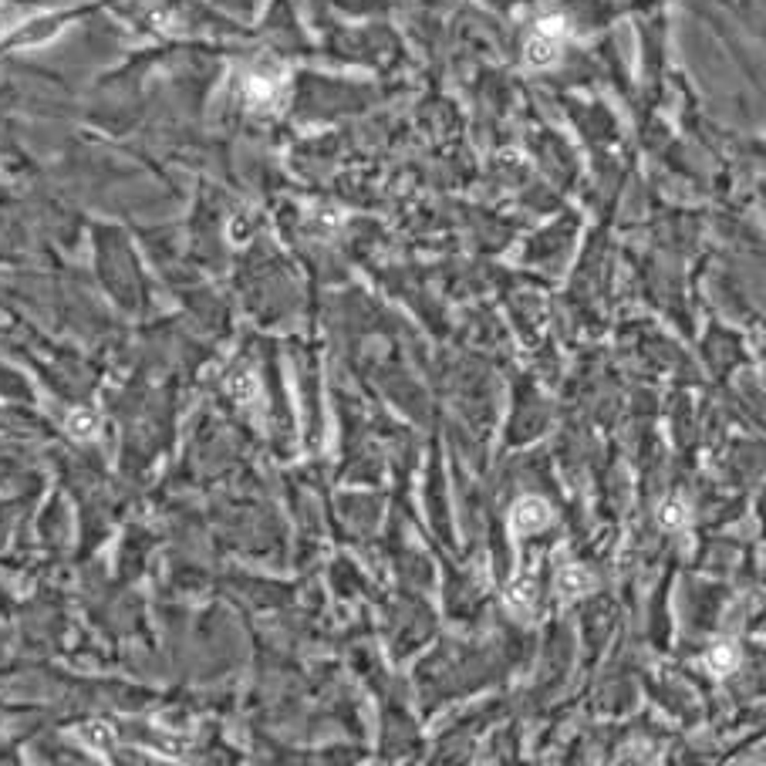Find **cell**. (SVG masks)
Returning <instances> with one entry per match:
<instances>
[{"label": "cell", "mask_w": 766, "mask_h": 766, "mask_svg": "<svg viewBox=\"0 0 766 766\" xmlns=\"http://www.w3.org/2000/svg\"><path fill=\"white\" fill-rule=\"evenodd\" d=\"M706 665H709V672H715V675H730L732 668L739 665V651H736V645H713L709 648V655H706Z\"/></svg>", "instance_id": "cell-8"}, {"label": "cell", "mask_w": 766, "mask_h": 766, "mask_svg": "<svg viewBox=\"0 0 766 766\" xmlns=\"http://www.w3.org/2000/svg\"><path fill=\"white\" fill-rule=\"evenodd\" d=\"M557 48H561V37H550V35H544V31H537V35L527 41L524 58H527V65H533V68H550V65L557 61Z\"/></svg>", "instance_id": "cell-3"}, {"label": "cell", "mask_w": 766, "mask_h": 766, "mask_svg": "<svg viewBox=\"0 0 766 766\" xmlns=\"http://www.w3.org/2000/svg\"><path fill=\"white\" fill-rule=\"evenodd\" d=\"M591 588H595V578H591L584 567H564L561 574H557V595H561L564 601H578V597H584Z\"/></svg>", "instance_id": "cell-4"}, {"label": "cell", "mask_w": 766, "mask_h": 766, "mask_svg": "<svg viewBox=\"0 0 766 766\" xmlns=\"http://www.w3.org/2000/svg\"><path fill=\"white\" fill-rule=\"evenodd\" d=\"M65 429H68V436H75V439H95V436H99V412L75 409L68 419H65Z\"/></svg>", "instance_id": "cell-7"}, {"label": "cell", "mask_w": 766, "mask_h": 766, "mask_svg": "<svg viewBox=\"0 0 766 766\" xmlns=\"http://www.w3.org/2000/svg\"><path fill=\"white\" fill-rule=\"evenodd\" d=\"M226 389H230V395H233L237 402H254V395H257V378H254V375H247V372H237V375H230V382H226Z\"/></svg>", "instance_id": "cell-9"}, {"label": "cell", "mask_w": 766, "mask_h": 766, "mask_svg": "<svg viewBox=\"0 0 766 766\" xmlns=\"http://www.w3.org/2000/svg\"><path fill=\"white\" fill-rule=\"evenodd\" d=\"M78 739H82L91 753H108V749L115 746V730H112L108 723H88V726L78 730Z\"/></svg>", "instance_id": "cell-6"}, {"label": "cell", "mask_w": 766, "mask_h": 766, "mask_svg": "<svg viewBox=\"0 0 766 766\" xmlns=\"http://www.w3.org/2000/svg\"><path fill=\"white\" fill-rule=\"evenodd\" d=\"M550 524V507L537 496H524L517 507H513V530L517 533H537Z\"/></svg>", "instance_id": "cell-2"}, {"label": "cell", "mask_w": 766, "mask_h": 766, "mask_svg": "<svg viewBox=\"0 0 766 766\" xmlns=\"http://www.w3.org/2000/svg\"><path fill=\"white\" fill-rule=\"evenodd\" d=\"M685 517H689V513H685V503H682V500H665L662 510H659V524H662L665 530H675L685 524Z\"/></svg>", "instance_id": "cell-10"}, {"label": "cell", "mask_w": 766, "mask_h": 766, "mask_svg": "<svg viewBox=\"0 0 766 766\" xmlns=\"http://www.w3.org/2000/svg\"><path fill=\"white\" fill-rule=\"evenodd\" d=\"M20 24V14L18 11H11V7H0V41L11 35L14 28Z\"/></svg>", "instance_id": "cell-11"}, {"label": "cell", "mask_w": 766, "mask_h": 766, "mask_svg": "<svg viewBox=\"0 0 766 766\" xmlns=\"http://www.w3.org/2000/svg\"><path fill=\"white\" fill-rule=\"evenodd\" d=\"M537 597V580L533 574H517V578L507 584V604L517 608V612H527Z\"/></svg>", "instance_id": "cell-5"}, {"label": "cell", "mask_w": 766, "mask_h": 766, "mask_svg": "<svg viewBox=\"0 0 766 766\" xmlns=\"http://www.w3.org/2000/svg\"><path fill=\"white\" fill-rule=\"evenodd\" d=\"M243 91H247V102H250V108H257V112H267V108H273V105L280 102L284 78H280V75H271V71H254V75L247 78Z\"/></svg>", "instance_id": "cell-1"}]
</instances>
